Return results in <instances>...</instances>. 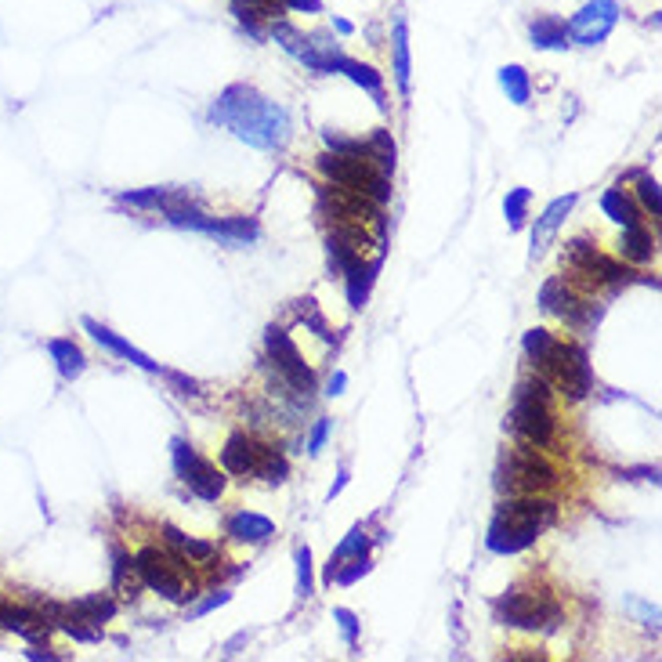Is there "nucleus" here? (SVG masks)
Segmentation results:
<instances>
[{"mask_svg": "<svg viewBox=\"0 0 662 662\" xmlns=\"http://www.w3.org/2000/svg\"><path fill=\"white\" fill-rule=\"evenodd\" d=\"M265 348H268V359H272L275 373H279V380H283L294 395H301L304 402H308V395L315 391V373L304 366L301 351H297V344L290 341V333H286L283 326H268Z\"/></svg>", "mask_w": 662, "mask_h": 662, "instance_id": "nucleus-8", "label": "nucleus"}, {"mask_svg": "<svg viewBox=\"0 0 662 662\" xmlns=\"http://www.w3.org/2000/svg\"><path fill=\"white\" fill-rule=\"evenodd\" d=\"M540 308L543 312H554L561 315V319L568 322V326H587L590 315H594V304L583 301V297L576 294V286L565 283V279H547L540 290Z\"/></svg>", "mask_w": 662, "mask_h": 662, "instance_id": "nucleus-13", "label": "nucleus"}, {"mask_svg": "<svg viewBox=\"0 0 662 662\" xmlns=\"http://www.w3.org/2000/svg\"><path fill=\"white\" fill-rule=\"evenodd\" d=\"M543 525H536V521H525V518H511V514H500L496 511V518H492L489 525V536H485V547L492 550V554H521V550H529L532 543L540 540Z\"/></svg>", "mask_w": 662, "mask_h": 662, "instance_id": "nucleus-12", "label": "nucleus"}, {"mask_svg": "<svg viewBox=\"0 0 662 662\" xmlns=\"http://www.w3.org/2000/svg\"><path fill=\"white\" fill-rule=\"evenodd\" d=\"M257 456H261V445L250 435H243V431H236V435L225 442V449H221V467H225L228 474L246 478V474H254Z\"/></svg>", "mask_w": 662, "mask_h": 662, "instance_id": "nucleus-17", "label": "nucleus"}, {"mask_svg": "<svg viewBox=\"0 0 662 662\" xmlns=\"http://www.w3.org/2000/svg\"><path fill=\"white\" fill-rule=\"evenodd\" d=\"M529 40L536 51H565L572 40H568V22L558 15H536L529 22Z\"/></svg>", "mask_w": 662, "mask_h": 662, "instance_id": "nucleus-20", "label": "nucleus"}, {"mask_svg": "<svg viewBox=\"0 0 662 662\" xmlns=\"http://www.w3.org/2000/svg\"><path fill=\"white\" fill-rule=\"evenodd\" d=\"M333 619L341 623V634L351 652H359V615L351 612V608H333Z\"/></svg>", "mask_w": 662, "mask_h": 662, "instance_id": "nucleus-38", "label": "nucleus"}, {"mask_svg": "<svg viewBox=\"0 0 662 662\" xmlns=\"http://www.w3.org/2000/svg\"><path fill=\"white\" fill-rule=\"evenodd\" d=\"M377 272H380V257H377V261H366V257H362L359 265L344 275V279H348V304L355 308V312H359V308H366L369 290H373V283H377Z\"/></svg>", "mask_w": 662, "mask_h": 662, "instance_id": "nucleus-27", "label": "nucleus"}, {"mask_svg": "<svg viewBox=\"0 0 662 662\" xmlns=\"http://www.w3.org/2000/svg\"><path fill=\"white\" fill-rule=\"evenodd\" d=\"M529 199H532L529 189H514L511 196L503 199V214H507V225L511 228L525 225V218H529Z\"/></svg>", "mask_w": 662, "mask_h": 662, "instance_id": "nucleus-35", "label": "nucleus"}, {"mask_svg": "<svg viewBox=\"0 0 662 662\" xmlns=\"http://www.w3.org/2000/svg\"><path fill=\"white\" fill-rule=\"evenodd\" d=\"M637 199H641V207L652 214V218H659L662 214V192H659V181L648 178V174H641L637 178Z\"/></svg>", "mask_w": 662, "mask_h": 662, "instance_id": "nucleus-37", "label": "nucleus"}, {"mask_svg": "<svg viewBox=\"0 0 662 662\" xmlns=\"http://www.w3.org/2000/svg\"><path fill=\"white\" fill-rule=\"evenodd\" d=\"M189 196L185 189H131V192H120V203L123 207H134V210H156V214H163V210H171L174 203H181V199Z\"/></svg>", "mask_w": 662, "mask_h": 662, "instance_id": "nucleus-24", "label": "nucleus"}, {"mask_svg": "<svg viewBox=\"0 0 662 662\" xmlns=\"http://www.w3.org/2000/svg\"><path fill=\"white\" fill-rule=\"evenodd\" d=\"M619 257L630 265H648L655 257V239L644 225H626L623 239H619Z\"/></svg>", "mask_w": 662, "mask_h": 662, "instance_id": "nucleus-26", "label": "nucleus"}, {"mask_svg": "<svg viewBox=\"0 0 662 662\" xmlns=\"http://www.w3.org/2000/svg\"><path fill=\"white\" fill-rule=\"evenodd\" d=\"M228 590H218V594H210L207 601H199L196 608H192V615H207V612H214V608H221V605H228Z\"/></svg>", "mask_w": 662, "mask_h": 662, "instance_id": "nucleus-42", "label": "nucleus"}, {"mask_svg": "<svg viewBox=\"0 0 662 662\" xmlns=\"http://www.w3.org/2000/svg\"><path fill=\"white\" fill-rule=\"evenodd\" d=\"M225 532L239 543H265L275 536V525H272V518H265V514L236 511L225 521Z\"/></svg>", "mask_w": 662, "mask_h": 662, "instance_id": "nucleus-19", "label": "nucleus"}, {"mask_svg": "<svg viewBox=\"0 0 662 662\" xmlns=\"http://www.w3.org/2000/svg\"><path fill=\"white\" fill-rule=\"evenodd\" d=\"M496 485L507 496H529V492H547L558 485V471L543 460V453L536 445L521 442L518 449H507L496 471Z\"/></svg>", "mask_w": 662, "mask_h": 662, "instance_id": "nucleus-4", "label": "nucleus"}, {"mask_svg": "<svg viewBox=\"0 0 662 662\" xmlns=\"http://www.w3.org/2000/svg\"><path fill=\"white\" fill-rule=\"evenodd\" d=\"M80 326H84V330L91 333V341L102 344L105 351H113L116 359L131 362V366L145 369V373H160V362H152L142 348H134L131 341H123L120 333H113L109 326H105V322H98V319H91V315H84V319H80Z\"/></svg>", "mask_w": 662, "mask_h": 662, "instance_id": "nucleus-15", "label": "nucleus"}, {"mask_svg": "<svg viewBox=\"0 0 662 662\" xmlns=\"http://www.w3.org/2000/svg\"><path fill=\"white\" fill-rule=\"evenodd\" d=\"M62 615H73V619H80V623L87 626H102L109 623L116 615V601L109 594H87L80 597V601H69V605H62Z\"/></svg>", "mask_w": 662, "mask_h": 662, "instance_id": "nucleus-23", "label": "nucleus"}, {"mask_svg": "<svg viewBox=\"0 0 662 662\" xmlns=\"http://www.w3.org/2000/svg\"><path fill=\"white\" fill-rule=\"evenodd\" d=\"M348 482H351V478H348V467H341V474H337V485L330 489V500H333V496H341V492L348 489Z\"/></svg>", "mask_w": 662, "mask_h": 662, "instance_id": "nucleus-46", "label": "nucleus"}, {"mask_svg": "<svg viewBox=\"0 0 662 662\" xmlns=\"http://www.w3.org/2000/svg\"><path fill=\"white\" fill-rule=\"evenodd\" d=\"M319 171L326 181L341 185L348 192L373 199L377 207H384L391 199V174H384L369 156H348V152H322Z\"/></svg>", "mask_w": 662, "mask_h": 662, "instance_id": "nucleus-3", "label": "nucleus"}, {"mask_svg": "<svg viewBox=\"0 0 662 662\" xmlns=\"http://www.w3.org/2000/svg\"><path fill=\"white\" fill-rule=\"evenodd\" d=\"M0 630L22 637L26 644H48L51 619L33 605H11V601H0Z\"/></svg>", "mask_w": 662, "mask_h": 662, "instance_id": "nucleus-14", "label": "nucleus"}, {"mask_svg": "<svg viewBox=\"0 0 662 662\" xmlns=\"http://www.w3.org/2000/svg\"><path fill=\"white\" fill-rule=\"evenodd\" d=\"M554 344H558V337L550 330H543V326H536V330H529L525 333V341H521V348H525V355H529V362L536 369L547 362V355L554 351Z\"/></svg>", "mask_w": 662, "mask_h": 662, "instance_id": "nucleus-33", "label": "nucleus"}, {"mask_svg": "<svg viewBox=\"0 0 662 662\" xmlns=\"http://www.w3.org/2000/svg\"><path fill=\"white\" fill-rule=\"evenodd\" d=\"M355 554H366V529L362 525H355V529L344 536L341 543H337V550L330 554V565H326V583H333V572H337V565L348 558H355Z\"/></svg>", "mask_w": 662, "mask_h": 662, "instance_id": "nucleus-32", "label": "nucleus"}, {"mask_svg": "<svg viewBox=\"0 0 662 662\" xmlns=\"http://www.w3.org/2000/svg\"><path fill=\"white\" fill-rule=\"evenodd\" d=\"M131 572H134V558L127 554V550L113 547V587L123 590L127 597H134V590H138V583L131 579Z\"/></svg>", "mask_w": 662, "mask_h": 662, "instance_id": "nucleus-34", "label": "nucleus"}, {"mask_svg": "<svg viewBox=\"0 0 662 662\" xmlns=\"http://www.w3.org/2000/svg\"><path fill=\"white\" fill-rule=\"evenodd\" d=\"M163 377L171 380L174 384V391H178L181 398H199L203 391H199V380H192V377H185V373H174V369H160Z\"/></svg>", "mask_w": 662, "mask_h": 662, "instance_id": "nucleus-39", "label": "nucleus"}, {"mask_svg": "<svg viewBox=\"0 0 662 662\" xmlns=\"http://www.w3.org/2000/svg\"><path fill=\"white\" fill-rule=\"evenodd\" d=\"M171 456H174V474H178V482L189 485L192 496L214 503L221 492H225V474L210 464V460H203V456H199L196 449L185 442V438H174Z\"/></svg>", "mask_w": 662, "mask_h": 662, "instance_id": "nucleus-9", "label": "nucleus"}, {"mask_svg": "<svg viewBox=\"0 0 662 662\" xmlns=\"http://www.w3.org/2000/svg\"><path fill=\"white\" fill-rule=\"evenodd\" d=\"M565 261L568 268L576 275H587L594 286H623V283H634L637 275L630 272L626 265H619V261H612V257H605L601 250H597L590 239H568L565 243Z\"/></svg>", "mask_w": 662, "mask_h": 662, "instance_id": "nucleus-10", "label": "nucleus"}, {"mask_svg": "<svg viewBox=\"0 0 662 662\" xmlns=\"http://www.w3.org/2000/svg\"><path fill=\"white\" fill-rule=\"evenodd\" d=\"M203 236L218 239L225 246H246L261 236V225L254 218H210V225L203 228Z\"/></svg>", "mask_w": 662, "mask_h": 662, "instance_id": "nucleus-18", "label": "nucleus"}, {"mask_svg": "<svg viewBox=\"0 0 662 662\" xmlns=\"http://www.w3.org/2000/svg\"><path fill=\"white\" fill-rule=\"evenodd\" d=\"M286 11H308V15H319L322 11V0H279Z\"/></svg>", "mask_w": 662, "mask_h": 662, "instance_id": "nucleus-43", "label": "nucleus"}, {"mask_svg": "<svg viewBox=\"0 0 662 662\" xmlns=\"http://www.w3.org/2000/svg\"><path fill=\"white\" fill-rule=\"evenodd\" d=\"M163 536H167V543L178 550L181 558L196 561V565H210V561L218 558V547H214V543L192 540V536H185V532L174 529V525H163Z\"/></svg>", "mask_w": 662, "mask_h": 662, "instance_id": "nucleus-28", "label": "nucleus"}, {"mask_svg": "<svg viewBox=\"0 0 662 662\" xmlns=\"http://www.w3.org/2000/svg\"><path fill=\"white\" fill-rule=\"evenodd\" d=\"M543 377L554 384L558 391H565L572 402L579 398H587L590 388H594V373H590V362H587V351L579 348V344H565L558 341L554 351L547 355V362L540 366Z\"/></svg>", "mask_w": 662, "mask_h": 662, "instance_id": "nucleus-6", "label": "nucleus"}, {"mask_svg": "<svg viewBox=\"0 0 662 662\" xmlns=\"http://www.w3.org/2000/svg\"><path fill=\"white\" fill-rule=\"evenodd\" d=\"M330 420H319V424L312 427V438H308V453H322V445H326V438H330Z\"/></svg>", "mask_w": 662, "mask_h": 662, "instance_id": "nucleus-40", "label": "nucleus"}, {"mask_svg": "<svg viewBox=\"0 0 662 662\" xmlns=\"http://www.w3.org/2000/svg\"><path fill=\"white\" fill-rule=\"evenodd\" d=\"M286 474H290V464H286V456L272 445H261V456H257V467H254V478L268 485H283Z\"/></svg>", "mask_w": 662, "mask_h": 662, "instance_id": "nucleus-31", "label": "nucleus"}, {"mask_svg": "<svg viewBox=\"0 0 662 662\" xmlns=\"http://www.w3.org/2000/svg\"><path fill=\"white\" fill-rule=\"evenodd\" d=\"M337 73H344L351 84H359L362 91H369L373 102H377V109H388V98H384V76H380L373 66H366V62H359V58L344 55L341 66H337Z\"/></svg>", "mask_w": 662, "mask_h": 662, "instance_id": "nucleus-25", "label": "nucleus"}, {"mask_svg": "<svg viewBox=\"0 0 662 662\" xmlns=\"http://www.w3.org/2000/svg\"><path fill=\"white\" fill-rule=\"evenodd\" d=\"M492 612L503 626H514V630H554L561 619L558 601L543 590H521L511 587L507 594H500L492 601Z\"/></svg>", "mask_w": 662, "mask_h": 662, "instance_id": "nucleus-5", "label": "nucleus"}, {"mask_svg": "<svg viewBox=\"0 0 662 662\" xmlns=\"http://www.w3.org/2000/svg\"><path fill=\"white\" fill-rule=\"evenodd\" d=\"M48 355H51V362H55L58 377H62V380H76L87 369L84 348H80L73 337H51V341H48Z\"/></svg>", "mask_w": 662, "mask_h": 662, "instance_id": "nucleus-22", "label": "nucleus"}, {"mask_svg": "<svg viewBox=\"0 0 662 662\" xmlns=\"http://www.w3.org/2000/svg\"><path fill=\"white\" fill-rule=\"evenodd\" d=\"M550 402H554V395H550L547 377L521 380L518 388H514V406L507 413V431L525 445L550 449L554 438H558V420H554Z\"/></svg>", "mask_w": 662, "mask_h": 662, "instance_id": "nucleus-2", "label": "nucleus"}, {"mask_svg": "<svg viewBox=\"0 0 662 662\" xmlns=\"http://www.w3.org/2000/svg\"><path fill=\"white\" fill-rule=\"evenodd\" d=\"M572 207H576V192H568V196H558L547 210H543L540 218H536V228H532V257H540V254H543V246H547L550 236H554V232H558V228L565 225V218L572 214Z\"/></svg>", "mask_w": 662, "mask_h": 662, "instance_id": "nucleus-16", "label": "nucleus"}, {"mask_svg": "<svg viewBox=\"0 0 662 662\" xmlns=\"http://www.w3.org/2000/svg\"><path fill=\"white\" fill-rule=\"evenodd\" d=\"M297 597H312L315 594V565H312V550L297 547Z\"/></svg>", "mask_w": 662, "mask_h": 662, "instance_id": "nucleus-36", "label": "nucleus"}, {"mask_svg": "<svg viewBox=\"0 0 662 662\" xmlns=\"http://www.w3.org/2000/svg\"><path fill=\"white\" fill-rule=\"evenodd\" d=\"M210 123H218L236 134L239 142L261 152H279L294 134V120L283 105L265 98L250 84H228L210 105Z\"/></svg>", "mask_w": 662, "mask_h": 662, "instance_id": "nucleus-1", "label": "nucleus"}, {"mask_svg": "<svg viewBox=\"0 0 662 662\" xmlns=\"http://www.w3.org/2000/svg\"><path fill=\"white\" fill-rule=\"evenodd\" d=\"M619 15L623 11H619L615 0H587L568 22V40L579 44V48H597L612 37V29L619 26Z\"/></svg>", "mask_w": 662, "mask_h": 662, "instance_id": "nucleus-11", "label": "nucleus"}, {"mask_svg": "<svg viewBox=\"0 0 662 662\" xmlns=\"http://www.w3.org/2000/svg\"><path fill=\"white\" fill-rule=\"evenodd\" d=\"M134 572H138V579H142L145 587L156 590L160 597H167V601H174V605H181L185 597V558H167L163 550L156 547H145L134 554Z\"/></svg>", "mask_w": 662, "mask_h": 662, "instance_id": "nucleus-7", "label": "nucleus"}, {"mask_svg": "<svg viewBox=\"0 0 662 662\" xmlns=\"http://www.w3.org/2000/svg\"><path fill=\"white\" fill-rule=\"evenodd\" d=\"M500 87L503 95L511 98L514 105H529L532 98V76L525 66H503L500 69Z\"/></svg>", "mask_w": 662, "mask_h": 662, "instance_id": "nucleus-30", "label": "nucleus"}, {"mask_svg": "<svg viewBox=\"0 0 662 662\" xmlns=\"http://www.w3.org/2000/svg\"><path fill=\"white\" fill-rule=\"evenodd\" d=\"M232 4H239V0H232Z\"/></svg>", "mask_w": 662, "mask_h": 662, "instance_id": "nucleus-48", "label": "nucleus"}, {"mask_svg": "<svg viewBox=\"0 0 662 662\" xmlns=\"http://www.w3.org/2000/svg\"><path fill=\"white\" fill-rule=\"evenodd\" d=\"M26 655L29 662H62L66 655H58V652H51V648H44V644H26Z\"/></svg>", "mask_w": 662, "mask_h": 662, "instance_id": "nucleus-41", "label": "nucleus"}, {"mask_svg": "<svg viewBox=\"0 0 662 662\" xmlns=\"http://www.w3.org/2000/svg\"><path fill=\"white\" fill-rule=\"evenodd\" d=\"M333 29H337V33H344V37H351V33H355V26H351L348 19H333Z\"/></svg>", "mask_w": 662, "mask_h": 662, "instance_id": "nucleus-47", "label": "nucleus"}, {"mask_svg": "<svg viewBox=\"0 0 662 662\" xmlns=\"http://www.w3.org/2000/svg\"><path fill=\"white\" fill-rule=\"evenodd\" d=\"M630 608H634V612H641L644 615V626H652V630H655V623H659V608L644 605V601H637V597L630 601Z\"/></svg>", "mask_w": 662, "mask_h": 662, "instance_id": "nucleus-44", "label": "nucleus"}, {"mask_svg": "<svg viewBox=\"0 0 662 662\" xmlns=\"http://www.w3.org/2000/svg\"><path fill=\"white\" fill-rule=\"evenodd\" d=\"M601 210H605V218H612L615 225H644L641 218V207H637L634 199L626 196L623 189H608L605 196H601Z\"/></svg>", "mask_w": 662, "mask_h": 662, "instance_id": "nucleus-29", "label": "nucleus"}, {"mask_svg": "<svg viewBox=\"0 0 662 662\" xmlns=\"http://www.w3.org/2000/svg\"><path fill=\"white\" fill-rule=\"evenodd\" d=\"M344 388H348V373L337 369V373L330 377V395H344Z\"/></svg>", "mask_w": 662, "mask_h": 662, "instance_id": "nucleus-45", "label": "nucleus"}, {"mask_svg": "<svg viewBox=\"0 0 662 662\" xmlns=\"http://www.w3.org/2000/svg\"><path fill=\"white\" fill-rule=\"evenodd\" d=\"M391 58H395V84L398 91L409 98L413 91V55H409V26L406 19H395V29H391Z\"/></svg>", "mask_w": 662, "mask_h": 662, "instance_id": "nucleus-21", "label": "nucleus"}]
</instances>
